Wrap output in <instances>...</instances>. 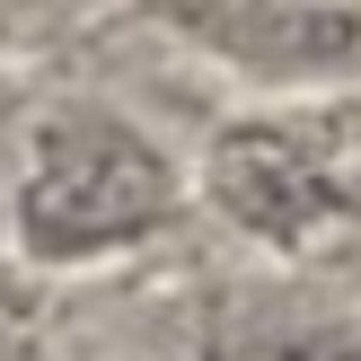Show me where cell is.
Returning <instances> with one entry per match:
<instances>
[{
  "label": "cell",
  "instance_id": "obj_1",
  "mask_svg": "<svg viewBox=\"0 0 361 361\" xmlns=\"http://www.w3.org/2000/svg\"><path fill=\"white\" fill-rule=\"evenodd\" d=\"M176 203L185 185L141 123L106 106H62L35 123L27 168H18V247L35 264H97L159 238Z\"/></svg>",
  "mask_w": 361,
  "mask_h": 361
},
{
  "label": "cell",
  "instance_id": "obj_2",
  "mask_svg": "<svg viewBox=\"0 0 361 361\" xmlns=\"http://www.w3.org/2000/svg\"><path fill=\"white\" fill-rule=\"evenodd\" d=\"M203 194L264 247H326L353 212V185L309 123H229L203 159Z\"/></svg>",
  "mask_w": 361,
  "mask_h": 361
},
{
  "label": "cell",
  "instance_id": "obj_3",
  "mask_svg": "<svg viewBox=\"0 0 361 361\" xmlns=\"http://www.w3.org/2000/svg\"><path fill=\"white\" fill-rule=\"evenodd\" d=\"M221 361H361V317H274L247 326Z\"/></svg>",
  "mask_w": 361,
  "mask_h": 361
},
{
  "label": "cell",
  "instance_id": "obj_4",
  "mask_svg": "<svg viewBox=\"0 0 361 361\" xmlns=\"http://www.w3.org/2000/svg\"><path fill=\"white\" fill-rule=\"evenodd\" d=\"M335 238H344V264H353V282H361V194H353V212H344V229H335Z\"/></svg>",
  "mask_w": 361,
  "mask_h": 361
}]
</instances>
